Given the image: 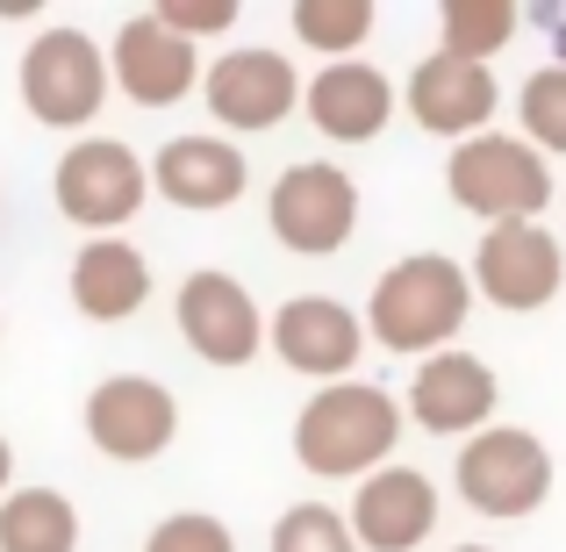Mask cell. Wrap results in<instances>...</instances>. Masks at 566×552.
Wrapping results in <instances>:
<instances>
[{
	"instance_id": "17",
	"label": "cell",
	"mask_w": 566,
	"mask_h": 552,
	"mask_svg": "<svg viewBox=\"0 0 566 552\" xmlns=\"http://www.w3.org/2000/svg\"><path fill=\"white\" fill-rule=\"evenodd\" d=\"M302 101H308V123L331 144H374L387 129V115H395V86H387V72L366 65V58L323 65L316 80L302 86Z\"/></svg>"
},
{
	"instance_id": "28",
	"label": "cell",
	"mask_w": 566,
	"mask_h": 552,
	"mask_svg": "<svg viewBox=\"0 0 566 552\" xmlns=\"http://www.w3.org/2000/svg\"><path fill=\"white\" fill-rule=\"evenodd\" d=\"M452 552H488V545H452Z\"/></svg>"
},
{
	"instance_id": "27",
	"label": "cell",
	"mask_w": 566,
	"mask_h": 552,
	"mask_svg": "<svg viewBox=\"0 0 566 552\" xmlns=\"http://www.w3.org/2000/svg\"><path fill=\"white\" fill-rule=\"evenodd\" d=\"M8 473H14V452H8V438H0V496H8Z\"/></svg>"
},
{
	"instance_id": "11",
	"label": "cell",
	"mask_w": 566,
	"mask_h": 552,
	"mask_svg": "<svg viewBox=\"0 0 566 552\" xmlns=\"http://www.w3.org/2000/svg\"><path fill=\"white\" fill-rule=\"evenodd\" d=\"M345 531L359 552H416L438 531V481L416 467H374L345 510Z\"/></svg>"
},
{
	"instance_id": "3",
	"label": "cell",
	"mask_w": 566,
	"mask_h": 552,
	"mask_svg": "<svg viewBox=\"0 0 566 552\" xmlns=\"http://www.w3.org/2000/svg\"><path fill=\"white\" fill-rule=\"evenodd\" d=\"M444 187H452V201L467 208V216H481L488 230H495V222H538V208L553 201V166H545L524 137L481 129V137H467L444 158Z\"/></svg>"
},
{
	"instance_id": "4",
	"label": "cell",
	"mask_w": 566,
	"mask_h": 552,
	"mask_svg": "<svg viewBox=\"0 0 566 552\" xmlns=\"http://www.w3.org/2000/svg\"><path fill=\"white\" fill-rule=\"evenodd\" d=\"M452 488L467 510L481 517H531L545 496H553V452H545L538 430H516V424H488L459 445V467Z\"/></svg>"
},
{
	"instance_id": "24",
	"label": "cell",
	"mask_w": 566,
	"mask_h": 552,
	"mask_svg": "<svg viewBox=\"0 0 566 552\" xmlns=\"http://www.w3.org/2000/svg\"><path fill=\"white\" fill-rule=\"evenodd\" d=\"M273 552H359V545H352V531H345V510H331V502H294L273 531Z\"/></svg>"
},
{
	"instance_id": "5",
	"label": "cell",
	"mask_w": 566,
	"mask_h": 552,
	"mask_svg": "<svg viewBox=\"0 0 566 552\" xmlns=\"http://www.w3.org/2000/svg\"><path fill=\"white\" fill-rule=\"evenodd\" d=\"M14 86H22V108L43 129H80L108 101V58H101V43L86 29H43L22 51Z\"/></svg>"
},
{
	"instance_id": "23",
	"label": "cell",
	"mask_w": 566,
	"mask_h": 552,
	"mask_svg": "<svg viewBox=\"0 0 566 552\" xmlns=\"http://www.w3.org/2000/svg\"><path fill=\"white\" fill-rule=\"evenodd\" d=\"M516 123L538 158H566V65H538L516 94Z\"/></svg>"
},
{
	"instance_id": "21",
	"label": "cell",
	"mask_w": 566,
	"mask_h": 552,
	"mask_svg": "<svg viewBox=\"0 0 566 552\" xmlns=\"http://www.w3.org/2000/svg\"><path fill=\"white\" fill-rule=\"evenodd\" d=\"M374 0H294V37L308 43V51H323L337 65V58H352L366 37H374Z\"/></svg>"
},
{
	"instance_id": "2",
	"label": "cell",
	"mask_w": 566,
	"mask_h": 552,
	"mask_svg": "<svg viewBox=\"0 0 566 552\" xmlns=\"http://www.w3.org/2000/svg\"><path fill=\"white\" fill-rule=\"evenodd\" d=\"M401 438V402L374 381H331L294 416V459L316 481H366Z\"/></svg>"
},
{
	"instance_id": "26",
	"label": "cell",
	"mask_w": 566,
	"mask_h": 552,
	"mask_svg": "<svg viewBox=\"0 0 566 552\" xmlns=\"http://www.w3.org/2000/svg\"><path fill=\"white\" fill-rule=\"evenodd\" d=\"M151 22L172 29L180 43H193V37H222V29L237 22V0H158Z\"/></svg>"
},
{
	"instance_id": "8",
	"label": "cell",
	"mask_w": 566,
	"mask_h": 552,
	"mask_svg": "<svg viewBox=\"0 0 566 552\" xmlns=\"http://www.w3.org/2000/svg\"><path fill=\"white\" fill-rule=\"evenodd\" d=\"M467 288L488 294L495 309L531 316V309H545L566 288V251H559L553 230H538V222H495V230H481Z\"/></svg>"
},
{
	"instance_id": "12",
	"label": "cell",
	"mask_w": 566,
	"mask_h": 552,
	"mask_svg": "<svg viewBox=\"0 0 566 552\" xmlns=\"http://www.w3.org/2000/svg\"><path fill=\"white\" fill-rule=\"evenodd\" d=\"M201 94H208V115L230 129H280L294 115V101H302V72L280 51H230L216 58Z\"/></svg>"
},
{
	"instance_id": "18",
	"label": "cell",
	"mask_w": 566,
	"mask_h": 552,
	"mask_svg": "<svg viewBox=\"0 0 566 552\" xmlns=\"http://www.w3.org/2000/svg\"><path fill=\"white\" fill-rule=\"evenodd\" d=\"M144 180L166 194L172 208H193V216H208V208H230L237 194L251 187V166L237 144L222 137H172L166 152L144 166Z\"/></svg>"
},
{
	"instance_id": "16",
	"label": "cell",
	"mask_w": 566,
	"mask_h": 552,
	"mask_svg": "<svg viewBox=\"0 0 566 552\" xmlns=\"http://www.w3.org/2000/svg\"><path fill=\"white\" fill-rule=\"evenodd\" d=\"M401 101H409V115L430 129V137H481L488 115H495V72L473 65V58H423V65L409 72V86H401Z\"/></svg>"
},
{
	"instance_id": "1",
	"label": "cell",
	"mask_w": 566,
	"mask_h": 552,
	"mask_svg": "<svg viewBox=\"0 0 566 552\" xmlns=\"http://www.w3.org/2000/svg\"><path fill=\"white\" fill-rule=\"evenodd\" d=\"M473 316V288L467 265L444 259V251H409L374 280V302H366L359 331L387 352H452V337Z\"/></svg>"
},
{
	"instance_id": "10",
	"label": "cell",
	"mask_w": 566,
	"mask_h": 552,
	"mask_svg": "<svg viewBox=\"0 0 566 552\" xmlns=\"http://www.w3.org/2000/svg\"><path fill=\"white\" fill-rule=\"evenodd\" d=\"M172 316H180V337L208 366H251L259 345H265V316H259V302H251V288L230 280V273H216V265L187 273Z\"/></svg>"
},
{
	"instance_id": "7",
	"label": "cell",
	"mask_w": 566,
	"mask_h": 552,
	"mask_svg": "<svg viewBox=\"0 0 566 552\" xmlns=\"http://www.w3.org/2000/svg\"><path fill=\"white\" fill-rule=\"evenodd\" d=\"M273 237L302 259H331V251L352 244L359 230V187H352L345 166H323V158H302L273 180Z\"/></svg>"
},
{
	"instance_id": "22",
	"label": "cell",
	"mask_w": 566,
	"mask_h": 552,
	"mask_svg": "<svg viewBox=\"0 0 566 552\" xmlns=\"http://www.w3.org/2000/svg\"><path fill=\"white\" fill-rule=\"evenodd\" d=\"M510 37H516V8H510V0H452V8H444V43H438V51L488 65Z\"/></svg>"
},
{
	"instance_id": "25",
	"label": "cell",
	"mask_w": 566,
	"mask_h": 552,
	"mask_svg": "<svg viewBox=\"0 0 566 552\" xmlns=\"http://www.w3.org/2000/svg\"><path fill=\"white\" fill-rule=\"evenodd\" d=\"M144 552H237V539H230V524H222V517L180 510V517H166V524L144 539Z\"/></svg>"
},
{
	"instance_id": "15",
	"label": "cell",
	"mask_w": 566,
	"mask_h": 552,
	"mask_svg": "<svg viewBox=\"0 0 566 552\" xmlns=\"http://www.w3.org/2000/svg\"><path fill=\"white\" fill-rule=\"evenodd\" d=\"M495 402H502L495 366L473 360V352H430L409 381V416L423 430H438V438H473V430H488Z\"/></svg>"
},
{
	"instance_id": "13",
	"label": "cell",
	"mask_w": 566,
	"mask_h": 552,
	"mask_svg": "<svg viewBox=\"0 0 566 552\" xmlns=\"http://www.w3.org/2000/svg\"><path fill=\"white\" fill-rule=\"evenodd\" d=\"M108 86H123L137 108H172L201 86V51L180 43L172 29H158L151 14H129L108 51Z\"/></svg>"
},
{
	"instance_id": "9",
	"label": "cell",
	"mask_w": 566,
	"mask_h": 552,
	"mask_svg": "<svg viewBox=\"0 0 566 552\" xmlns=\"http://www.w3.org/2000/svg\"><path fill=\"white\" fill-rule=\"evenodd\" d=\"M86 438L108 459L137 467V459H158L172 438H180V402H172L166 381L151 373H115L86 395Z\"/></svg>"
},
{
	"instance_id": "14",
	"label": "cell",
	"mask_w": 566,
	"mask_h": 552,
	"mask_svg": "<svg viewBox=\"0 0 566 552\" xmlns=\"http://www.w3.org/2000/svg\"><path fill=\"white\" fill-rule=\"evenodd\" d=\"M273 352H280V366H294V373H308V381H345L352 366H359V352H366V331H359V316H352L345 302H331V294H294V302H280V316H273Z\"/></svg>"
},
{
	"instance_id": "19",
	"label": "cell",
	"mask_w": 566,
	"mask_h": 552,
	"mask_svg": "<svg viewBox=\"0 0 566 552\" xmlns=\"http://www.w3.org/2000/svg\"><path fill=\"white\" fill-rule=\"evenodd\" d=\"M151 302V259L129 237H86L72 259V309L86 323H123Z\"/></svg>"
},
{
	"instance_id": "6",
	"label": "cell",
	"mask_w": 566,
	"mask_h": 552,
	"mask_svg": "<svg viewBox=\"0 0 566 552\" xmlns=\"http://www.w3.org/2000/svg\"><path fill=\"white\" fill-rule=\"evenodd\" d=\"M51 194H57V216L65 222H80V230H94V237H115L144 208L151 180H144V158L129 152L123 137H80L57 158Z\"/></svg>"
},
{
	"instance_id": "20",
	"label": "cell",
	"mask_w": 566,
	"mask_h": 552,
	"mask_svg": "<svg viewBox=\"0 0 566 552\" xmlns=\"http://www.w3.org/2000/svg\"><path fill=\"white\" fill-rule=\"evenodd\" d=\"M0 552H80V510L57 488H8L0 496Z\"/></svg>"
}]
</instances>
